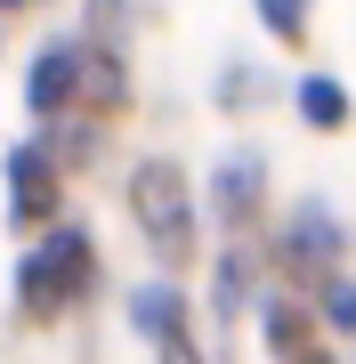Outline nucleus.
Masks as SVG:
<instances>
[{
  "mask_svg": "<svg viewBox=\"0 0 356 364\" xmlns=\"http://www.w3.org/2000/svg\"><path fill=\"white\" fill-rule=\"evenodd\" d=\"M138 219L162 243V259H186V210H178V170L171 162H146L138 170Z\"/></svg>",
  "mask_w": 356,
  "mask_h": 364,
  "instance_id": "1",
  "label": "nucleus"
},
{
  "mask_svg": "<svg viewBox=\"0 0 356 364\" xmlns=\"http://www.w3.org/2000/svg\"><path fill=\"white\" fill-rule=\"evenodd\" d=\"M73 267H90V243L81 235H49V243L25 259V308H65V291H73Z\"/></svg>",
  "mask_w": 356,
  "mask_h": 364,
  "instance_id": "2",
  "label": "nucleus"
},
{
  "mask_svg": "<svg viewBox=\"0 0 356 364\" xmlns=\"http://www.w3.org/2000/svg\"><path fill=\"white\" fill-rule=\"evenodd\" d=\"M9 186H16V210H25V219H49L57 210V178H49V162H41V146H16L9 154Z\"/></svg>",
  "mask_w": 356,
  "mask_h": 364,
  "instance_id": "3",
  "label": "nucleus"
},
{
  "mask_svg": "<svg viewBox=\"0 0 356 364\" xmlns=\"http://www.w3.org/2000/svg\"><path fill=\"white\" fill-rule=\"evenodd\" d=\"M65 90H73V49H41V65L25 81V105H33V114H57Z\"/></svg>",
  "mask_w": 356,
  "mask_h": 364,
  "instance_id": "4",
  "label": "nucleus"
},
{
  "mask_svg": "<svg viewBox=\"0 0 356 364\" xmlns=\"http://www.w3.org/2000/svg\"><path fill=\"white\" fill-rule=\"evenodd\" d=\"M300 114L316 122V130H332V122H348V97L332 90L324 73H308V81H300Z\"/></svg>",
  "mask_w": 356,
  "mask_h": 364,
  "instance_id": "5",
  "label": "nucleus"
},
{
  "mask_svg": "<svg viewBox=\"0 0 356 364\" xmlns=\"http://www.w3.org/2000/svg\"><path fill=\"white\" fill-rule=\"evenodd\" d=\"M130 308H138V324H146V332H162V340H178V299L162 291V284H154V291H138Z\"/></svg>",
  "mask_w": 356,
  "mask_h": 364,
  "instance_id": "6",
  "label": "nucleus"
},
{
  "mask_svg": "<svg viewBox=\"0 0 356 364\" xmlns=\"http://www.w3.org/2000/svg\"><path fill=\"white\" fill-rule=\"evenodd\" d=\"M251 195H259V170H251V162H227V178H219V210H227V219H243Z\"/></svg>",
  "mask_w": 356,
  "mask_h": 364,
  "instance_id": "7",
  "label": "nucleus"
},
{
  "mask_svg": "<svg viewBox=\"0 0 356 364\" xmlns=\"http://www.w3.org/2000/svg\"><path fill=\"white\" fill-rule=\"evenodd\" d=\"M259 16H267V25H276V33H300L308 0H259Z\"/></svg>",
  "mask_w": 356,
  "mask_h": 364,
  "instance_id": "8",
  "label": "nucleus"
},
{
  "mask_svg": "<svg viewBox=\"0 0 356 364\" xmlns=\"http://www.w3.org/2000/svg\"><path fill=\"white\" fill-rule=\"evenodd\" d=\"M332 316H340V324H356V291H348V284H332Z\"/></svg>",
  "mask_w": 356,
  "mask_h": 364,
  "instance_id": "9",
  "label": "nucleus"
},
{
  "mask_svg": "<svg viewBox=\"0 0 356 364\" xmlns=\"http://www.w3.org/2000/svg\"><path fill=\"white\" fill-rule=\"evenodd\" d=\"M0 9H16V0H0Z\"/></svg>",
  "mask_w": 356,
  "mask_h": 364,
  "instance_id": "10",
  "label": "nucleus"
}]
</instances>
